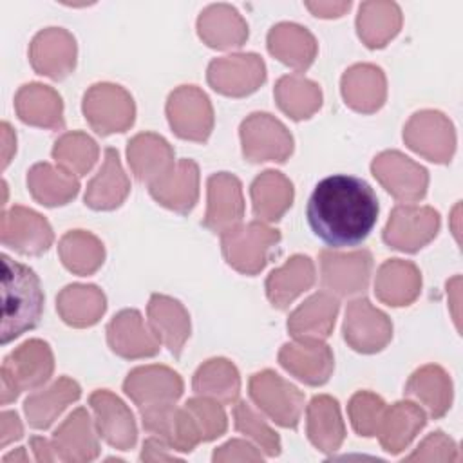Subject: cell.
<instances>
[{
    "label": "cell",
    "instance_id": "603a6c76",
    "mask_svg": "<svg viewBox=\"0 0 463 463\" xmlns=\"http://www.w3.org/2000/svg\"><path fill=\"white\" fill-rule=\"evenodd\" d=\"M52 449L56 458L67 463L92 461L99 454L98 436L87 409L78 407L52 434Z\"/></svg>",
    "mask_w": 463,
    "mask_h": 463
},
{
    "label": "cell",
    "instance_id": "db71d44e",
    "mask_svg": "<svg viewBox=\"0 0 463 463\" xmlns=\"http://www.w3.org/2000/svg\"><path fill=\"white\" fill-rule=\"evenodd\" d=\"M168 445L163 443L159 438L152 436L148 439H145L143 443V450H141V459L143 461H174L177 459L175 454L168 452Z\"/></svg>",
    "mask_w": 463,
    "mask_h": 463
},
{
    "label": "cell",
    "instance_id": "83f0119b",
    "mask_svg": "<svg viewBox=\"0 0 463 463\" xmlns=\"http://www.w3.org/2000/svg\"><path fill=\"white\" fill-rule=\"evenodd\" d=\"M14 110L24 123L33 127L58 130L65 125L61 98L49 85H22L14 96Z\"/></svg>",
    "mask_w": 463,
    "mask_h": 463
},
{
    "label": "cell",
    "instance_id": "d4e9b609",
    "mask_svg": "<svg viewBox=\"0 0 463 463\" xmlns=\"http://www.w3.org/2000/svg\"><path fill=\"white\" fill-rule=\"evenodd\" d=\"M127 157L136 179L146 184L163 179L175 166L168 141L152 132L134 136L128 141Z\"/></svg>",
    "mask_w": 463,
    "mask_h": 463
},
{
    "label": "cell",
    "instance_id": "6f0895ef",
    "mask_svg": "<svg viewBox=\"0 0 463 463\" xmlns=\"http://www.w3.org/2000/svg\"><path fill=\"white\" fill-rule=\"evenodd\" d=\"M2 137H4V161H2V166L5 168L9 165V161H11L13 152L16 150V136L11 130L9 123H5V121L2 123Z\"/></svg>",
    "mask_w": 463,
    "mask_h": 463
},
{
    "label": "cell",
    "instance_id": "b9f144b4",
    "mask_svg": "<svg viewBox=\"0 0 463 463\" xmlns=\"http://www.w3.org/2000/svg\"><path fill=\"white\" fill-rule=\"evenodd\" d=\"M402 27V11L394 2H364L356 16V31L369 49L385 47Z\"/></svg>",
    "mask_w": 463,
    "mask_h": 463
},
{
    "label": "cell",
    "instance_id": "7402d4cb",
    "mask_svg": "<svg viewBox=\"0 0 463 463\" xmlns=\"http://www.w3.org/2000/svg\"><path fill=\"white\" fill-rule=\"evenodd\" d=\"M109 347L121 358H148L159 353V338L146 327L137 309L119 311L107 326Z\"/></svg>",
    "mask_w": 463,
    "mask_h": 463
},
{
    "label": "cell",
    "instance_id": "d6986e66",
    "mask_svg": "<svg viewBox=\"0 0 463 463\" xmlns=\"http://www.w3.org/2000/svg\"><path fill=\"white\" fill-rule=\"evenodd\" d=\"M98 434L118 450H130L137 441V429L130 409L110 391L98 389L90 394Z\"/></svg>",
    "mask_w": 463,
    "mask_h": 463
},
{
    "label": "cell",
    "instance_id": "9a60e30c",
    "mask_svg": "<svg viewBox=\"0 0 463 463\" xmlns=\"http://www.w3.org/2000/svg\"><path fill=\"white\" fill-rule=\"evenodd\" d=\"M373 269V257L369 250H356L338 253L333 250L320 251L322 286L327 293L340 297L360 293L367 288Z\"/></svg>",
    "mask_w": 463,
    "mask_h": 463
},
{
    "label": "cell",
    "instance_id": "e575fe53",
    "mask_svg": "<svg viewBox=\"0 0 463 463\" xmlns=\"http://www.w3.org/2000/svg\"><path fill=\"white\" fill-rule=\"evenodd\" d=\"M425 412L412 402H396L385 407L376 436L385 452L398 454L411 445L416 434L425 427Z\"/></svg>",
    "mask_w": 463,
    "mask_h": 463
},
{
    "label": "cell",
    "instance_id": "7a4b0ae2",
    "mask_svg": "<svg viewBox=\"0 0 463 463\" xmlns=\"http://www.w3.org/2000/svg\"><path fill=\"white\" fill-rule=\"evenodd\" d=\"M43 313L38 275L25 264L2 255V344L34 329Z\"/></svg>",
    "mask_w": 463,
    "mask_h": 463
},
{
    "label": "cell",
    "instance_id": "74e56055",
    "mask_svg": "<svg viewBox=\"0 0 463 463\" xmlns=\"http://www.w3.org/2000/svg\"><path fill=\"white\" fill-rule=\"evenodd\" d=\"M27 188L43 206H61L76 197L80 181L74 174L49 163H36L27 172Z\"/></svg>",
    "mask_w": 463,
    "mask_h": 463
},
{
    "label": "cell",
    "instance_id": "816d5d0a",
    "mask_svg": "<svg viewBox=\"0 0 463 463\" xmlns=\"http://www.w3.org/2000/svg\"><path fill=\"white\" fill-rule=\"evenodd\" d=\"M215 463L222 461H262V454L244 439H230L221 445L212 458Z\"/></svg>",
    "mask_w": 463,
    "mask_h": 463
},
{
    "label": "cell",
    "instance_id": "e0dca14e",
    "mask_svg": "<svg viewBox=\"0 0 463 463\" xmlns=\"http://www.w3.org/2000/svg\"><path fill=\"white\" fill-rule=\"evenodd\" d=\"M29 60L38 74L51 80H63L76 65V40L61 27H47L33 38Z\"/></svg>",
    "mask_w": 463,
    "mask_h": 463
},
{
    "label": "cell",
    "instance_id": "52a82bcc",
    "mask_svg": "<svg viewBox=\"0 0 463 463\" xmlns=\"http://www.w3.org/2000/svg\"><path fill=\"white\" fill-rule=\"evenodd\" d=\"M242 154L251 163H284L293 152L289 130L268 112H253L241 123Z\"/></svg>",
    "mask_w": 463,
    "mask_h": 463
},
{
    "label": "cell",
    "instance_id": "f5cc1de1",
    "mask_svg": "<svg viewBox=\"0 0 463 463\" xmlns=\"http://www.w3.org/2000/svg\"><path fill=\"white\" fill-rule=\"evenodd\" d=\"M0 447H7L11 441H16L22 438L24 429L20 423V418L13 411H4L0 416Z\"/></svg>",
    "mask_w": 463,
    "mask_h": 463
},
{
    "label": "cell",
    "instance_id": "4316f807",
    "mask_svg": "<svg viewBox=\"0 0 463 463\" xmlns=\"http://www.w3.org/2000/svg\"><path fill=\"white\" fill-rule=\"evenodd\" d=\"M342 96L356 112H376L387 98V81L383 71L371 63L349 67L342 76Z\"/></svg>",
    "mask_w": 463,
    "mask_h": 463
},
{
    "label": "cell",
    "instance_id": "30bf717a",
    "mask_svg": "<svg viewBox=\"0 0 463 463\" xmlns=\"http://www.w3.org/2000/svg\"><path fill=\"white\" fill-rule=\"evenodd\" d=\"M439 230V213L430 206L398 204L383 228L389 248L414 253L429 244Z\"/></svg>",
    "mask_w": 463,
    "mask_h": 463
},
{
    "label": "cell",
    "instance_id": "44dd1931",
    "mask_svg": "<svg viewBox=\"0 0 463 463\" xmlns=\"http://www.w3.org/2000/svg\"><path fill=\"white\" fill-rule=\"evenodd\" d=\"M280 365L307 385H324L335 367L329 345L315 338H300L284 344L279 351Z\"/></svg>",
    "mask_w": 463,
    "mask_h": 463
},
{
    "label": "cell",
    "instance_id": "d590c367",
    "mask_svg": "<svg viewBox=\"0 0 463 463\" xmlns=\"http://www.w3.org/2000/svg\"><path fill=\"white\" fill-rule=\"evenodd\" d=\"M306 414L309 441L326 454L338 450L345 438V425L338 402L327 394H318L309 402Z\"/></svg>",
    "mask_w": 463,
    "mask_h": 463
},
{
    "label": "cell",
    "instance_id": "ffe728a7",
    "mask_svg": "<svg viewBox=\"0 0 463 463\" xmlns=\"http://www.w3.org/2000/svg\"><path fill=\"white\" fill-rule=\"evenodd\" d=\"M127 396L141 409L150 405L175 403L183 394L181 376L165 365L136 367L125 378Z\"/></svg>",
    "mask_w": 463,
    "mask_h": 463
},
{
    "label": "cell",
    "instance_id": "ac0fdd59",
    "mask_svg": "<svg viewBox=\"0 0 463 463\" xmlns=\"http://www.w3.org/2000/svg\"><path fill=\"white\" fill-rule=\"evenodd\" d=\"M208 206L203 219L204 228L212 233L222 235L224 232L241 224L244 217V197L241 181L228 174L219 172L208 177Z\"/></svg>",
    "mask_w": 463,
    "mask_h": 463
},
{
    "label": "cell",
    "instance_id": "f907efd6",
    "mask_svg": "<svg viewBox=\"0 0 463 463\" xmlns=\"http://www.w3.org/2000/svg\"><path fill=\"white\" fill-rule=\"evenodd\" d=\"M458 447L441 430L429 434L405 461H458Z\"/></svg>",
    "mask_w": 463,
    "mask_h": 463
},
{
    "label": "cell",
    "instance_id": "f546056e",
    "mask_svg": "<svg viewBox=\"0 0 463 463\" xmlns=\"http://www.w3.org/2000/svg\"><path fill=\"white\" fill-rule=\"evenodd\" d=\"M338 300L333 293L318 291L304 300L288 318V331L295 340L315 338L324 340L335 327Z\"/></svg>",
    "mask_w": 463,
    "mask_h": 463
},
{
    "label": "cell",
    "instance_id": "5bb4252c",
    "mask_svg": "<svg viewBox=\"0 0 463 463\" xmlns=\"http://www.w3.org/2000/svg\"><path fill=\"white\" fill-rule=\"evenodd\" d=\"M344 338L358 353H378L391 342L392 324L367 298H356L345 309Z\"/></svg>",
    "mask_w": 463,
    "mask_h": 463
},
{
    "label": "cell",
    "instance_id": "7bdbcfd3",
    "mask_svg": "<svg viewBox=\"0 0 463 463\" xmlns=\"http://www.w3.org/2000/svg\"><path fill=\"white\" fill-rule=\"evenodd\" d=\"M192 387L199 396L232 405L237 402L241 392L239 371L226 358H212L195 371Z\"/></svg>",
    "mask_w": 463,
    "mask_h": 463
},
{
    "label": "cell",
    "instance_id": "5b68a950",
    "mask_svg": "<svg viewBox=\"0 0 463 463\" xmlns=\"http://www.w3.org/2000/svg\"><path fill=\"white\" fill-rule=\"evenodd\" d=\"M250 396L253 403L277 425L297 429L304 409V392L293 383L266 369L250 378Z\"/></svg>",
    "mask_w": 463,
    "mask_h": 463
},
{
    "label": "cell",
    "instance_id": "836d02e7",
    "mask_svg": "<svg viewBox=\"0 0 463 463\" xmlns=\"http://www.w3.org/2000/svg\"><path fill=\"white\" fill-rule=\"evenodd\" d=\"M268 51L297 72L306 71L317 56V40L302 25L277 24L268 33Z\"/></svg>",
    "mask_w": 463,
    "mask_h": 463
},
{
    "label": "cell",
    "instance_id": "3957f363",
    "mask_svg": "<svg viewBox=\"0 0 463 463\" xmlns=\"http://www.w3.org/2000/svg\"><path fill=\"white\" fill-rule=\"evenodd\" d=\"M54 369V356L47 342L33 338L16 347L2 364V405L14 402L22 391L43 385Z\"/></svg>",
    "mask_w": 463,
    "mask_h": 463
},
{
    "label": "cell",
    "instance_id": "ee69618b",
    "mask_svg": "<svg viewBox=\"0 0 463 463\" xmlns=\"http://www.w3.org/2000/svg\"><path fill=\"white\" fill-rule=\"evenodd\" d=\"M273 94L279 109L295 121L311 118L322 105L320 87L300 74L282 76Z\"/></svg>",
    "mask_w": 463,
    "mask_h": 463
},
{
    "label": "cell",
    "instance_id": "1f68e13d",
    "mask_svg": "<svg viewBox=\"0 0 463 463\" xmlns=\"http://www.w3.org/2000/svg\"><path fill=\"white\" fill-rule=\"evenodd\" d=\"M201 40L213 49L241 47L248 40V25L239 11L228 4L206 7L197 20Z\"/></svg>",
    "mask_w": 463,
    "mask_h": 463
},
{
    "label": "cell",
    "instance_id": "6da1fadb",
    "mask_svg": "<svg viewBox=\"0 0 463 463\" xmlns=\"http://www.w3.org/2000/svg\"><path fill=\"white\" fill-rule=\"evenodd\" d=\"M378 197L360 177L336 174L315 186L306 217L311 232L331 248L358 246L378 221Z\"/></svg>",
    "mask_w": 463,
    "mask_h": 463
},
{
    "label": "cell",
    "instance_id": "7c38bea8",
    "mask_svg": "<svg viewBox=\"0 0 463 463\" xmlns=\"http://www.w3.org/2000/svg\"><path fill=\"white\" fill-rule=\"evenodd\" d=\"M206 78L215 92L242 98L266 81V65L255 52L222 56L210 61Z\"/></svg>",
    "mask_w": 463,
    "mask_h": 463
},
{
    "label": "cell",
    "instance_id": "ba28073f",
    "mask_svg": "<svg viewBox=\"0 0 463 463\" xmlns=\"http://www.w3.org/2000/svg\"><path fill=\"white\" fill-rule=\"evenodd\" d=\"M166 118L175 136L195 143H204L213 128L212 103L195 85H181L170 92Z\"/></svg>",
    "mask_w": 463,
    "mask_h": 463
},
{
    "label": "cell",
    "instance_id": "681fc988",
    "mask_svg": "<svg viewBox=\"0 0 463 463\" xmlns=\"http://www.w3.org/2000/svg\"><path fill=\"white\" fill-rule=\"evenodd\" d=\"M184 409L194 418L203 441H212L226 432V427H228L226 414L222 405L217 400H212L206 396L190 398L184 403Z\"/></svg>",
    "mask_w": 463,
    "mask_h": 463
},
{
    "label": "cell",
    "instance_id": "484cf974",
    "mask_svg": "<svg viewBox=\"0 0 463 463\" xmlns=\"http://www.w3.org/2000/svg\"><path fill=\"white\" fill-rule=\"evenodd\" d=\"M148 326L161 344L179 358L186 338L190 336V317L184 306L166 295L154 293L146 306Z\"/></svg>",
    "mask_w": 463,
    "mask_h": 463
},
{
    "label": "cell",
    "instance_id": "7dc6e473",
    "mask_svg": "<svg viewBox=\"0 0 463 463\" xmlns=\"http://www.w3.org/2000/svg\"><path fill=\"white\" fill-rule=\"evenodd\" d=\"M233 421H235V429L250 436L268 456L280 454L282 447H280L279 434L246 402L235 403Z\"/></svg>",
    "mask_w": 463,
    "mask_h": 463
},
{
    "label": "cell",
    "instance_id": "9f6ffc18",
    "mask_svg": "<svg viewBox=\"0 0 463 463\" xmlns=\"http://www.w3.org/2000/svg\"><path fill=\"white\" fill-rule=\"evenodd\" d=\"M31 449H33V452H34L36 461H54V459H58V458H56V452H54V449H52V443L47 441L45 438L33 436V438H31Z\"/></svg>",
    "mask_w": 463,
    "mask_h": 463
},
{
    "label": "cell",
    "instance_id": "c3c4849f",
    "mask_svg": "<svg viewBox=\"0 0 463 463\" xmlns=\"http://www.w3.org/2000/svg\"><path fill=\"white\" fill-rule=\"evenodd\" d=\"M385 407V402L374 392L358 391L356 394H353L347 405V414L356 434L365 438L376 436Z\"/></svg>",
    "mask_w": 463,
    "mask_h": 463
},
{
    "label": "cell",
    "instance_id": "60d3db41",
    "mask_svg": "<svg viewBox=\"0 0 463 463\" xmlns=\"http://www.w3.org/2000/svg\"><path fill=\"white\" fill-rule=\"evenodd\" d=\"M405 394L421 402L427 407L430 418L438 420L450 409L452 382L439 365L429 364L409 376L405 383Z\"/></svg>",
    "mask_w": 463,
    "mask_h": 463
},
{
    "label": "cell",
    "instance_id": "cb8c5ba5",
    "mask_svg": "<svg viewBox=\"0 0 463 463\" xmlns=\"http://www.w3.org/2000/svg\"><path fill=\"white\" fill-rule=\"evenodd\" d=\"M150 195L165 208L188 213L199 199V166L192 159H181L159 181L148 184Z\"/></svg>",
    "mask_w": 463,
    "mask_h": 463
},
{
    "label": "cell",
    "instance_id": "f1b7e54d",
    "mask_svg": "<svg viewBox=\"0 0 463 463\" xmlns=\"http://www.w3.org/2000/svg\"><path fill=\"white\" fill-rule=\"evenodd\" d=\"M421 289V273L416 264L402 259L385 260L376 273L374 295L380 302L400 307L416 300Z\"/></svg>",
    "mask_w": 463,
    "mask_h": 463
},
{
    "label": "cell",
    "instance_id": "f35d334b",
    "mask_svg": "<svg viewBox=\"0 0 463 463\" xmlns=\"http://www.w3.org/2000/svg\"><path fill=\"white\" fill-rule=\"evenodd\" d=\"M250 195L255 217L275 222L293 203V184L282 172L266 170L251 183Z\"/></svg>",
    "mask_w": 463,
    "mask_h": 463
},
{
    "label": "cell",
    "instance_id": "2e32d148",
    "mask_svg": "<svg viewBox=\"0 0 463 463\" xmlns=\"http://www.w3.org/2000/svg\"><path fill=\"white\" fill-rule=\"evenodd\" d=\"M139 412L143 429L174 450L192 452L203 441L194 418L184 407L179 409L175 403H165L141 407Z\"/></svg>",
    "mask_w": 463,
    "mask_h": 463
},
{
    "label": "cell",
    "instance_id": "680465c9",
    "mask_svg": "<svg viewBox=\"0 0 463 463\" xmlns=\"http://www.w3.org/2000/svg\"><path fill=\"white\" fill-rule=\"evenodd\" d=\"M29 458H27V454H25V449L24 447H20V449H16V452H11V454H7V456H4V459H2V463H11V461H14V463H25Z\"/></svg>",
    "mask_w": 463,
    "mask_h": 463
},
{
    "label": "cell",
    "instance_id": "4fadbf2b",
    "mask_svg": "<svg viewBox=\"0 0 463 463\" xmlns=\"http://www.w3.org/2000/svg\"><path fill=\"white\" fill-rule=\"evenodd\" d=\"M0 237L4 246L22 255H42L54 241V233L47 219L25 206L4 210Z\"/></svg>",
    "mask_w": 463,
    "mask_h": 463
},
{
    "label": "cell",
    "instance_id": "d6a6232c",
    "mask_svg": "<svg viewBox=\"0 0 463 463\" xmlns=\"http://www.w3.org/2000/svg\"><path fill=\"white\" fill-rule=\"evenodd\" d=\"M315 284V264L307 255H293L266 279V295L273 307L286 309Z\"/></svg>",
    "mask_w": 463,
    "mask_h": 463
},
{
    "label": "cell",
    "instance_id": "ab89813d",
    "mask_svg": "<svg viewBox=\"0 0 463 463\" xmlns=\"http://www.w3.org/2000/svg\"><path fill=\"white\" fill-rule=\"evenodd\" d=\"M80 394V385L69 376H61L45 391L31 394L24 403L29 425L33 429L51 427L52 421L65 411V407L76 402Z\"/></svg>",
    "mask_w": 463,
    "mask_h": 463
},
{
    "label": "cell",
    "instance_id": "f6af8a7d",
    "mask_svg": "<svg viewBox=\"0 0 463 463\" xmlns=\"http://www.w3.org/2000/svg\"><path fill=\"white\" fill-rule=\"evenodd\" d=\"M58 253L63 266L74 275H92L105 259L101 241L85 230L67 232L58 242Z\"/></svg>",
    "mask_w": 463,
    "mask_h": 463
},
{
    "label": "cell",
    "instance_id": "8d00e7d4",
    "mask_svg": "<svg viewBox=\"0 0 463 463\" xmlns=\"http://www.w3.org/2000/svg\"><path fill=\"white\" fill-rule=\"evenodd\" d=\"M105 307V295L94 284H69L56 297V309L61 320L72 327L94 326Z\"/></svg>",
    "mask_w": 463,
    "mask_h": 463
},
{
    "label": "cell",
    "instance_id": "bcb514c9",
    "mask_svg": "<svg viewBox=\"0 0 463 463\" xmlns=\"http://www.w3.org/2000/svg\"><path fill=\"white\" fill-rule=\"evenodd\" d=\"M99 148L96 141L85 132H67L56 139L52 157L58 166L74 175H85L96 163Z\"/></svg>",
    "mask_w": 463,
    "mask_h": 463
},
{
    "label": "cell",
    "instance_id": "11a10c76",
    "mask_svg": "<svg viewBox=\"0 0 463 463\" xmlns=\"http://www.w3.org/2000/svg\"><path fill=\"white\" fill-rule=\"evenodd\" d=\"M306 7L315 14V16H320V18H336V16H342L349 7H351V2H307Z\"/></svg>",
    "mask_w": 463,
    "mask_h": 463
},
{
    "label": "cell",
    "instance_id": "9c48e42d",
    "mask_svg": "<svg viewBox=\"0 0 463 463\" xmlns=\"http://www.w3.org/2000/svg\"><path fill=\"white\" fill-rule=\"evenodd\" d=\"M405 145L434 163H449L456 148V134L450 119L438 110H420L403 128Z\"/></svg>",
    "mask_w": 463,
    "mask_h": 463
},
{
    "label": "cell",
    "instance_id": "8fae6325",
    "mask_svg": "<svg viewBox=\"0 0 463 463\" xmlns=\"http://www.w3.org/2000/svg\"><path fill=\"white\" fill-rule=\"evenodd\" d=\"M371 172L398 201L414 203L423 199L427 194L429 172L398 150L378 154L371 163Z\"/></svg>",
    "mask_w": 463,
    "mask_h": 463
},
{
    "label": "cell",
    "instance_id": "4dcf8cb0",
    "mask_svg": "<svg viewBox=\"0 0 463 463\" xmlns=\"http://www.w3.org/2000/svg\"><path fill=\"white\" fill-rule=\"evenodd\" d=\"M128 192L130 183L121 166L119 154L116 148H107L101 168L87 184L85 204L92 210H114L121 206Z\"/></svg>",
    "mask_w": 463,
    "mask_h": 463
},
{
    "label": "cell",
    "instance_id": "8992f818",
    "mask_svg": "<svg viewBox=\"0 0 463 463\" xmlns=\"http://www.w3.org/2000/svg\"><path fill=\"white\" fill-rule=\"evenodd\" d=\"M83 114L96 134L109 136L132 127L136 107L123 87L96 83L83 96Z\"/></svg>",
    "mask_w": 463,
    "mask_h": 463
},
{
    "label": "cell",
    "instance_id": "277c9868",
    "mask_svg": "<svg viewBox=\"0 0 463 463\" xmlns=\"http://www.w3.org/2000/svg\"><path fill=\"white\" fill-rule=\"evenodd\" d=\"M279 242L280 232L260 221L239 224L221 235L226 262L242 275H257L262 271Z\"/></svg>",
    "mask_w": 463,
    "mask_h": 463
}]
</instances>
